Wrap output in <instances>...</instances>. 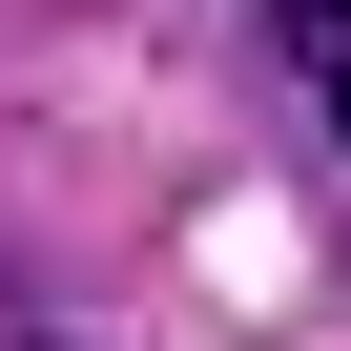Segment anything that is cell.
Here are the masks:
<instances>
[{"instance_id": "6da1fadb", "label": "cell", "mask_w": 351, "mask_h": 351, "mask_svg": "<svg viewBox=\"0 0 351 351\" xmlns=\"http://www.w3.org/2000/svg\"><path fill=\"white\" fill-rule=\"evenodd\" d=\"M269 42H289V62H310V104L351 124V0H269Z\"/></svg>"}]
</instances>
